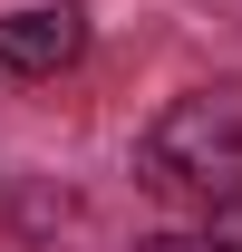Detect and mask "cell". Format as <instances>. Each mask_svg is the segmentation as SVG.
I'll return each mask as SVG.
<instances>
[{"label":"cell","instance_id":"6da1fadb","mask_svg":"<svg viewBox=\"0 0 242 252\" xmlns=\"http://www.w3.org/2000/svg\"><path fill=\"white\" fill-rule=\"evenodd\" d=\"M136 185L165 204H223L242 185V88H194L146 126Z\"/></svg>","mask_w":242,"mask_h":252},{"label":"cell","instance_id":"7a4b0ae2","mask_svg":"<svg viewBox=\"0 0 242 252\" xmlns=\"http://www.w3.org/2000/svg\"><path fill=\"white\" fill-rule=\"evenodd\" d=\"M78 49H88V20H78L68 0L59 10H10V20H0V78H59Z\"/></svg>","mask_w":242,"mask_h":252},{"label":"cell","instance_id":"3957f363","mask_svg":"<svg viewBox=\"0 0 242 252\" xmlns=\"http://www.w3.org/2000/svg\"><path fill=\"white\" fill-rule=\"evenodd\" d=\"M204 223H213V243H223V252H242V185L223 194V204H204Z\"/></svg>","mask_w":242,"mask_h":252},{"label":"cell","instance_id":"277c9868","mask_svg":"<svg viewBox=\"0 0 242 252\" xmlns=\"http://www.w3.org/2000/svg\"><path fill=\"white\" fill-rule=\"evenodd\" d=\"M136 252H223L213 233H165V243H136Z\"/></svg>","mask_w":242,"mask_h":252}]
</instances>
